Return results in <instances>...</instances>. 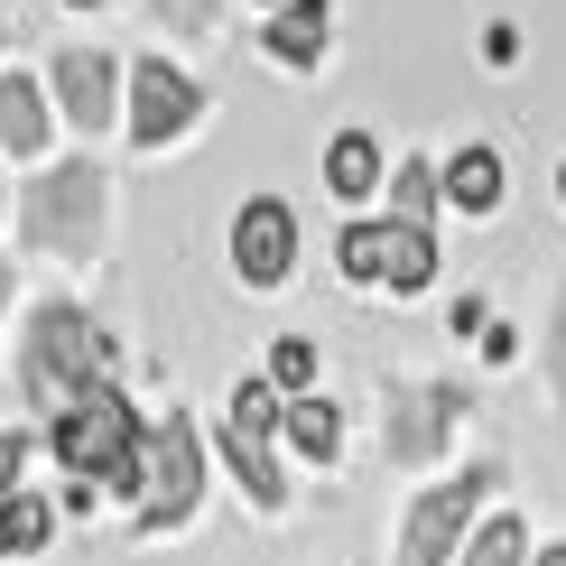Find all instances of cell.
Instances as JSON below:
<instances>
[{
  "label": "cell",
  "instance_id": "ffe728a7",
  "mask_svg": "<svg viewBox=\"0 0 566 566\" xmlns=\"http://www.w3.org/2000/svg\"><path fill=\"white\" fill-rule=\"evenodd\" d=\"M464 566H521V521H483V538L464 548Z\"/></svg>",
  "mask_w": 566,
  "mask_h": 566
},
{
  "label": "cell",
  "instance_id": "5bb4252c",
  "mask_svg": "<svg viewBox=\"0 0 566 566\" xmlns=\"http://www.w3.org/2000/svg\"><path fill=\"white\" fill-rule=\"evenodd\" d=\"M428 279H437L428 223H399V214H390V270H381V289H428Z\"/></svg>",
  "mask_w": 566,
  "mask_h": 566
},
{
  "label": "cell",
  "instance_id": "2e32d148",
  "mask_svg": "<svg viewBox=\"0 0 566 566\" xmlns=\"http://www.w3.org/2000/svg\"><path fill=\"white\" fill-rule=\"evenodd\" d=\"M46 530H56V521H46L38 492H10V502H0V566H10V557H38Z\"/></svg>",
  "mask_w": 566,
  "mask_h": 566
},
{
  "label": "cell",
  "instance_id": "8992f818",
  "mask_svg": "<svg viewBox=\"0 0 566 566\" xmlns=\"http://www.w3.org/2000/svg\"><path fill=\"white\" fill-rule=\"evenodd\" d=\"M297 261V214L279 196H251L242 223H232V270H242V289H279Z\"/></svg>",
  "mask_w": 566,
  "mask_h": 566
},
{
  "label": "cell",
  "instance_id": "603a6c76",
  "mask_svg": "<svg viewBox=\"0 0 566 566\" xmlns=\"http://www.w3.org/2000/svg\"><path fill=\"white\" fill-rule=\"evenodd\" d=\"M19 464H29V446H19L10 428H0V502H10V492H19Z\"/></svg>",
  "mask_w": 566,
  "mask_h": 566
},
{
  "label": "cell",
  "instance_id": "d6986e66",
  "mask_svg": "<svg viewBox=\"0 0 566 566\" xmlns=\"http://www.w3.org/2000/svg\"><path fill=\"white\" fill-rule=\"evenodd\" d=\"M270 381L306 399V381H316V344H306V335H279V344H270Z\"/></svg>",
  "mask_w": 566,
  "mask_h": 566
},
{
  "label": "cell",
  "instance_id": "7402d4cb",
  "mask_svg": "<svg viewBox=\"0 0 566 566\" xmlns=\"http://www.w3.org/2000/svg\"><path fill=\"white\" fill-rule=\"evenodd\" d=\"M158 19L168 29H214V0H158Z\"/></svg>",
  "mask_w": 566,
  "mask_h": 566
},
{
  "label": "cell",
  "instance_id": "4316f807",
  "mask_svg": "<svg viewBox=\"0 0 566 566\" xmlns=\"http://www.w3.org/2000/svg\"><path fill=\"white\" fill-rule=\"evenodd\" d=\"M0 46H10V19H0Z\"/></svg>",
  "mask_w": 566,
  "mask_h": 566
},
{
  "label": "cell",
  "instance_id": "cb8c5ba5",
  "mask_svg": "<svg viewBox=\"0 0 566 566\" xmlns=\"http://www.w3.org/2000/svg\"><path fill=\"white\" fill-rule=\"evenodd\" d=\"M548 381L566 390V297H557V316H548Z\"/></svg>",
  "mask_w": 566,
  "mask_h": 566
},
{
  "label": "cell",
  "instance_id": "30bf717a",
  "mask_svg": "<svg viewBox=\"0 0 566 566\" xmlns=\"http://www.w3.org/2000/svg\"><path fill=\"white\" fill-rule=\"evenodd\" d=\"M0 149H19V158L46 149V93L29 75H0Z\"/></svg>",
  "mask_w": 566,
  "mask_h": 566
},
{
  "label": "cell",
  "instance_id": "52a82bcc",
  "mask_svg": "<svg viewBox=\"0 0 566 566\" xmlns=\"http://www.w3.org/2000/svg\"><path fill=\"white\" fill-rule=\"evenodd\" d=\"M186 122H196V84H186V75H177L168 56H149V65L130 75V139H149V149H168V139H177Z\"/></svg>",
  "mask_w": 566,
  "mask_h": 566
},
{
  "label": "cell",
  "instance_id": "9c48e42d",
  "mask_svg": "<svg viewBox=\"0 0 566 566\" xmlns=\"http://www.w3.org/2000/svg\"><path fill=\"white\" fill-rule=\"evenodd\" d=\"M455 409H464L455 390H409V399L390 409V455H399V464L437 455V437H446V418H455Z\"/></svg>",
  "mask_w": 566,
  "mask_h": 566
},
{
  "label": "cell",
  "instance_id": "277c9868",
  "mask_svg": "<svg viewBox=\"0 0 566 566\" xmlns=\"http://www.w3.org/2000/svg\"><path fill=\"white\" fill-rule=\"evenodd\" d=\"M196 483H205L196 428H186V418L149 428V455H139V511H149V530H177L186 511H196Z\"/></svg>",
  "mask_w": 566,
  "mask_h": 566
},
{
  "label": "cell",
  "instance_id": "4fadbf2b",
  "mask_svg": "<svg viewBox=\"0 0 566 566\" xmlns=\"http://www.w3.org/2000/svg\"><path fill=\"white\" fill-rule=\"evenodd\" d=\"M446 196H455L464 214H492V196H502V158H492V149H455V158H446Z\"/></svg>",
  "mask_w": 566,
  "mask_h": 566
},
{
  "label": "cell",
  "instance_id": "f1b7e54d",
  "mask_svg": "<svg viewBox=\"0 0 566 566\" xmlns=\"http://www.w3.org/2000/svg\"><path fill=\"white\" fill-rule=\"evenodd\" d=\"M557 186H566V177H557Z\"/></svg>",
  "mask_w": 566,
  "mask_h": 566
},
{
  "label": "cell",
  "instance_id": "e0dca14e",
  "mask_svg": "<svg viewBox=\"0 0 566 566\" xmlns=\"http://www.w3.org/2000/svg\"><path fill=\"white\" fill-rule=\"evenodd\" d=\"M279 399H289L279 381H242V390H232V428H242V437H279V428H289Z\"/></svg>",
  "mask_w": 566,
  "mask_h": 566
},
{
  "label": "cell",
  "instance_id": "6da1fadb",
  "mask_svg": "<svg viewBox=\"0 0 566 566\" xmlns=\"http://www.w3.org/2000/svg\"><path fill=\"white\" fill-rule=\"evenodd\" d=\"M93 371H103V335H93V316H75V306H38L29 363H19V390H29L46 418H65V409L93 390Z\"/></svg>",
  "mask_w": 566,
  "mask_h": 566
},
{
  "label": "cell",
  "instance_id": "d4e9b609",
  "mask_svg": "<svg viewBox=\"0 0 566 566\" xmlns=\"http://www.w3.org/2000/svg\"><path fill=\"white\" fill-rule=\"evenodd\" d=\"M538 566H566V548H538Z\"/></svg>",
  "mask_w": 566,
  "mask_h": 566
},
{
  "label": "cell",
  "instance_id": "5b68a950",
  "mask_svg": "<svg viewBox=\"0 0 566 566\" xmlns=\"http://www.w3.org/2000/svg\"><path fill=\"white\" fill-rule=\"evenodd\" d=\"M492 492V464H464L455 483H437L428 502L409 511V538H399V566H446V548L464 538V511Z\"/></svg>",
  "mask_w": 566,
  "mask_h": 566
},
{
  "label": "cell",
  "instance_id": "484cf974",
  "mask_svg": "<svg viewBox=\"0 0 566 566\" xmlns=\"http://www.w3.org/2000/svg\"><path fill=\"white\" fill-rule=\"evenodd\" d=\"M0 306H10V270H0Z\"/></svg>",
  "mask_w": 566,
  "mask_h": 566
},
{
  "label": "cell",
  "instance_id": "7a4b0ae2",
  "mask_svg": "<svg viewBox=\"0 0 566 566\" xmlns=\"http://www.w3.org/2000/svg\"><path fill=\"white\" fill-rule=\"evenodd\" d=\"M56 455L75 464V474H93V483H130L139 492V455H149V428L122 409V390H103L93 381L75 409L56 418Z\"/></svg>",
  "mask_w": 566,
  "mask_h": 566
},
{
  "label": "cell",
  "instance_id": "ba28073f",
  "mask_svg": "<svg viewBox=\"0 0 566 566\" xmlns=\"http://www.w3.org/2000/svg\"><path fill=\"white\" fill-rule=\"evenodd\" d=\"M56 103H65L75 130H112V56L65 46V56H56Z\"/></svg>",
  "mask_w": 566,
  "mask_h": 566
},
{
  "label": "cell",
  "instance_id": "9a60e30c",
  "mask_svg": "<svg viewBox=\"0 0 566 566\" xmlns=\"http://www.w3.org/2000/svg\"><path fill=\"white\" fill-rule=\"evenodd\" d=\"M289 446L306 464H335L344 455V418L325 409V399H289Z\"/></svg>",
  "mask_w": 566,
  "mask_h": 566
},
{
  "label": "cell",
  "instance_id": "3957f363",
  "mask_svg": "<svg viewBox=\"0 0 566 566\" xmlns=\"http://www.w3.org/2000/svg\"><path fill=\"white\" fill-rule=\"evenodd\" d=\"M93 232H103V168H93V158L38 177L29 196H19V242H38V251H93Z\"/></svg>",
  "mask_w": 566,
  "mask_h": 566
},
{
  "label": "cell",
  "instance_id": "44dd1931",
  "mask_svg": "<svg viewBox=\"0 0 566 566\" xmlns=\"http://www.w3.org/2000/svg\"><path fill=\"white\" fill-rule=\"evenodd\" d=\"M446 177H428V168H399V186H390V214L399 223H428V196H437Z\"/></svg>",
  "mask_w": 566,
  "mask_h": 566
},
{
  "label": "cell",
  "instance_id": "8fae6325",
  "mask_svg": "<svg viewBox=\"0 0 566 566\" xmlns=\"http://www.w3.org/2000/svg\"><path fill=\"white\" fill-rule=\"evenodd\" d=\"M325 186H335V196H344V205H363V196H371V186H381V149H371V139H363V130H344V139H335V149H325Z\"/></svg>",
  "mask_w": 566,
  "mask_h": 566
},
{
  "label": "cell",
  "instance_id": "ac0fdd59",
  "mask_svg": "<svg viewBox=\"0 0 566 566\" xmlns=\"http://www.w3.org/2000/svg\"><path fill=\"white\" fill-rule=\"evenodd\" d=\"M344 270L353 279H381L390 270V223H353L344 232Z\"/></svg>",
  "mask_w": 566,
  "mask_h": 566
},
{
  "label": "cell",
  "instance_id": "83f0119b",
  "mask_svg": "<svg viewBox=\"0 0 566 566\" xmlns=\"http://www.w3.org/2000/svg\"><path fill=\"white\" fill-rule=\"evenodd\" d=\"M75 10H84V0H75Z\"/></svg>",
  "mask_w": 566,
  "mask_h": 566
},
{
  "label": "cell",
  "instance_id": "7c38bea8",
  "mask_svg": "<svg viewBox=\"0 0 566 566\" xmlns=\"http://www.w3.org/2000/svg\"><path fill=\"white\" fill-rule=\"evenodd\" d=\"M316 46H325V0H289V10L270 19V56L279 65H316Z\"/></svg>",
  "mask_w": 566,
  "mask_h": 566
}]
</instances>
